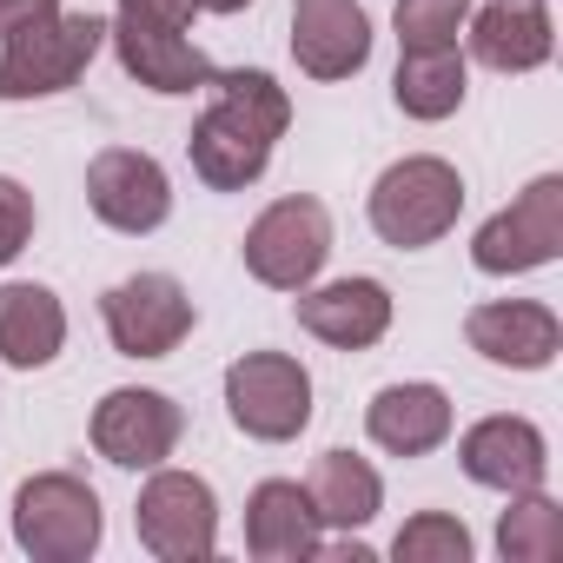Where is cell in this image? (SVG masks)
<instances>
[{
  "label": "cell",
  "mask_w": 563,
  "mask_h": 563,
  "mask_svg": "<svg viewBox=\"0 0 563 563\" xmlns=\"http://www.w3.org/2000/svg\"><path fill=\"white\" fill-rule=\"evenodd\" d=\"M199 93H206V113H199L192 133H186L192 173H199L212 192H245V186H258L265 166H272V146L286 140V126H292V93L278 87L265 67L212 74Z\"/></svg>",
  "instance_id": "obj_1"
},
{
  "label": "cell",
  "mask_w": 563,
  "mask_h": 563,
  "mask_svg": "<svg viewBox=\"0 0 563 563\" xmlns=\"http://www.w3.org/2000/svg\"><path fill=\"white\" fill-rule=\"evenodd\" d=\"M192 14L199 0H113L107 41L146 93H199L219 67L192 47Z\"/></svg>",
  "instance_id": "obj_2"
},
{
  "label": "cell",
  "mask_w": 563,
  "mask_h": 563,
  "mask_svg": "<svg viewBox=\"0 0 563 563\" xmlns=\"http://www.w3.org/2000/svg\"><path fill=\"white\" fill-rule=\"evenodd\" d=\"M107 47V21L100 14H67V8H41L27 21H14L0 34V100H47L67 93L93 54Z\"/></svg>",
  "instance_id": "obj_3"
},
{
  "label": "cell",
  "mask_w": 563,
  "mask_h": 563,
  "mask_svg": "<svg viewBox=\"0 0 563 563\" xmlns=\"http://www.w3.org/2000/svg\"><path fill=\"white\" fill-rule=\"evenodd\" d=\"M365 212H372V232H378L385 245L424 252V245H438V239L457 225V212H464V173H457L451 159H438V153L391 159V166L372 179Z\"/></svg>",
  "instance_id": "obj_4"
},
{
  "label": "cell",
  "mask_w": 563,
  "mask_h": 563,
  "mask_svg": "<svg viewBox=\"0 0 563 563\" xmlns=\"http://www.w3.org/2000/svg\"><path fill=\"white\" fill-rule=\"evenodd\" d=\"M100 537H107V510L80 471H34L14 490V543L34 563H87Z\"/></svg>",
  "instance_id": "obj_5"
},
{
  "label": "cell",
  "mask_w": 563,
  "mask_h": 563,
  "mask_svg": "<svg viewBox=\"0 0 563 563\" xmlns=\"http://www.w3.org/2000/svg\"><path fill=\"white\" fill-rule=\"evenodd\" d=\"M245 272L272 292H306L332 258V212L312 192H286L272 199L252 225H245Z\"/></svg>",
  "instance_id": "obj_6"
},
{
  "label": "cell",
  "mask_w": 563,
  "mask_h": 563,
  "mask_svg": "<svg viewBox=\"0 0 563 563\" xmlns=\"http://www.w3.org/2000/svg\"><path fill=\"white\" fill-rule=\"evenodd\" d=\"M225 411L258 444H292L312 424V372L292 352H245L225 365Z\"/></svg>",
  "instance_id": "obj_7"
},
{
  "label": "cell",
  "mask_w": 563,
  "mask_h": 563,
  "mask_svg": "<svg viewBox=\"0 0 563 563\" xmlns=\"http://www.w3.org/2000/svg\"><path fill=\"white\" fill-rule=\"evenodd\" d=\"M133 530L159 563H199L219 550V497L199 471L153 464V477L140 484V504H133Z\"/></svg>",
  "instance_id": "obj_8"
},
{
  "label": "cell",
  "mask_w": 563,
  "mask_h": 563,
  "mask_svg": "<svg viewBox=\"0 0 563 563\" xmlns=\"http://www.w3.org/2000/svg\"><path fill=\"white\" fill-rule=\"evenodd\" d=\"M563 252V173H537L504 212H490L471 239V265L490 278L537 272Z\"/></svg>",
  "instance_id": "obj_9"
},
{
  "label": "cell",
  "mask_w": 563,
  "mask_h": 563,
  "mask_svg": "<svg viewBox=\"0 0 563 563\" xmlns=\"http://www.w3.org/2000/svg\"><path fill=\"white\" fill-rule=\"evenodd\" d=\"M100 319H107V339L120 358H166L186 345L199 312H192V292L173 272H133L120 286H107Z\"/></svg>",
  "instance_id": "obj_10"
},
{
  "label": "cell",
  "mask_w": 563,
  "mask_h": 563,
  "mask_svg": "<svg viewBox=\"0 0 563 563\" xmlns=\"http://www.w3.org/2000/svg\"><path fill=\"white\" fill-rule=\"evenodd\" d=\"M93 451L120 471H153L179 451L186 438V411L166 398V391H146V385H120L93 405Z\"/></svg>",
  "instance_id": "obj_11"
},
{
  "label": "cell",
  "mask_w": 563,
  "mask_h": 563,
  "mask_svg": "<svg viewBox=\"0 0 563 563\" xmlns=\"http://www.w3.org/2000/svg\"><path fill=\"white\" fill-rule=\"evenodd\" d=\"M87 206H93L100 225H113L126 239H146V232H159L173 219V179H166V166L153 153L107 146L87 166Z\"/></svg>",
  "instance_id": "obj_12"
},
{
  "label": "cell",
  "mask_w": 563,
  "mask_h": 563,
  "mask_svg": "<svg viewBox=\"0 0 563 563\" xmlns=\"http://www.w3.org/2000/svg\"><path fill=\"white\" fill-rule=\"evenodd\" d=\"M464 339L477 358L510 365V372H543L563 352V319L543 299H490L464 312Z\"/></svg>",
  "instance_id": "obj_13"
},
{
  "label": "cell",
  "mask_w": 563,
  "mask_h": 563,
  "mask_svg": "<svg viewBox=\"0 0 563 563\" xmlns=\"http://www.w3.org/2000/svg\"><path fill=\"white\" fill-rule=\"evenodd\" d=\"M457 464H464L471 484L510 497V490H537V484L550 477V444H543V431H537L530 418L497 411V418H477V424L457 438Z\"/></svg>",
  "instance_id": "obj_14"
},
{
  "label": "cell",
  "mask_w": 563,
  "mask_h": 563,
  "mask_svg": "<svg viewBox=\"0 0 563 563\" xmlns=\"http://www.w3.org/2000/svg\"><path fill=\"white\" fill-rule=\"evenodd\" d=\"M292 60L312 80H352L372 60L365 0H292Z\"/></svg>",
  "instance_id": "obj_15"
},
{
  "label": "cell",
  "mask_w": 563,
  "mask_h": 563,
  "mask_svg": "<svg viewBox=\"0 0 563 563\" xmlns=\"http://www.w3.org/2000/svg\"><path fill=\"white\" fill-rule=\"evenodd\" d=\"M245 550L258 563H306V556L325 550V523H319L306 484H292V477L252 484V497H245Z\"/></svg>",
  "instance_id": "obj_16"
},
{
  "label": "cell",
  "mask_w": 563,
  "mask_h": 563,
  "mask_svg": "<svg viewBox=\"0 0 563 563\" xmlns=\"http://www.w3.org/2000/svg\"><path fill=\"white\" fill-rule=\"evenodd\" d=\"M299 325L332 352H372L391 332V292L378 278H332L299 292Z\"/></svg>",
  "instance_id": "obj_17"
},
{
  "label": "cell",
  "mask_w": 563,
  "mask_h": 563,
  "mask_svg": "<svg viewBox=\"0 0 563 563\" xmlns=\"http://www.w3.org/2000/svg\"><path fill=\"white\" fill-rule=\"evenodd\" d=\"M556 54V21L543 0H484L471 14V60L490 74H537Z\"/></svg>",
  "instance_id": "obj_18"
},
{
  "label": "cell",
  "mask_w": 563,
  "mask_h": 563,
  "mask_svg": "<svg viewBox=\"0 0 563 563\" xmlns=\"http://www.w3.org/2000/svg\"><path fill=\"white\" fill-rule=\"evenodd\" d=\"M451 398L444 385H424V378H405V385H385L372 405H365V431L378 451L391 457H431L438 444H451Z\"/></svg>",
  "instance_id": "obj_19"
},
{
  "label": "cell",
  "mask_w": 563,
  "mask_h": 563,
  "mask_svg": "<svg viewBox=\"0 0 563 563\" xmlns=\"http://www.w3.org/2000/svg\"><path fill=\"white\" fill-rule=\"evenodd\" d=\"M60 345H67V306L47 286H34V278L0 286V365L41 372L60 358Z\"/></svg>",
  "instance_id": "obj_20"
},
{
  "label": "cell",
  "mask_w": 563,
  "mask_h": 563,
  "mask_svg": "<svg viewBox=\"0 0 563 563\" xmlns=\"http://www.w3.org/2000/svg\"><path fill=\"white\" fill-rule=\"evenodd\" d=\"M306 497H312V510H319L325 530H345L352 537V530H365L385 510V477L358 451H325L312 464V477H306Z\"/></svg>",
  "instance_id": "obj_21"
},
{
  "label": "cell",
  "mask_w": 563,
  "mask_h": 563,
  "mask_svg": "<svg viewBox=\"0 0 563 563\" xmlns=\"http://www.w3.org/2000/svg\"><path fill=\"white\" fill-rule=\"evenodd\" d=\"M471 93V60L457 47H398L391 100L405 120H451Z\"/></svg>",
  "instance_id": "obj_22"
},
{
  "label": "cell",
  "mask_w": 563,
  "mask_h": 563,
  "mask_svg": "<svg viewBox=\"0 0 563 563\" xmlns=\"http://www.w3.org/2000/svg\"><path fill=\"white\" fill-rule=\"evenodd\" d=\"M497 550L510 563H550L563 550V504L537 484V490H510L504 517H497Z\"/></svg>",
  "instance_id": "obj_23"
},
{
  "label": "cell",
  "mask_w": 563,
  "mask_h": 563,
  "mask_svg": "<svg viewBox=\"0 0 563 563\" xmlns=\"http://www.w3.org/2000/svg\"><path fill=\"white\" fill-rule=\"evenodd\" d=\"M391 556L398 563H471V530L451 510H418L391 537Z\"/></svg>",
  "instance_id": "obj_24"
},
{
  "label": "cell",
  "mask_w": 563,
  "mask_h": 563,
  "mask_svg": "<svg viewBox=\"0 0 563 563\" xmlns=\"http://www.w3.org/2000/svg\"><path fill=\"white\" fill-rule=\"evenodd\" d=\"M464 21H471V0H398L391 8L398 47H457Z\"/></svg>",
  "instance_id": "obj_25"
},
{
  "label": "cell",
  "mask_w": 563,
  "mask_h": 563,
  "mask_svg": "<svg viewBox=\"0 0 563 563\" xmlns=\"http://www.w3.org/2000/svg\"><path fill=\"white\" fill-rule=\"evenodd\" d=\"M34 239V192L0 173V265H14Z\"/></svg>",
  "instance_id": "obj_26"
},
{
  "label": "cell",
  "mask_w": 563,
  "mask_h": 563,
  "mask_svg": "<svg viewBox=\"0 0 563 563\" xmlns=\"http://www.w3.org/2000/svg\"><path fill=\"white\" fill-rule=\"evenodd\" d=\"M41 8H60V0H0V34L14 21H27V14H41Z\"/></svg>",
  "instance_id": "obj_27"
},
{
  "label": "cell",
  "mask_w": 563,
  "mask_h": 563,
  "mask_svg": "<svg viewBox=\"0 0 563 563\" xmlns=\"http://www.w3.org/2000/svg\"><path fill=\"white\" fill-rule=\"evenodd\" d=\"M252 0H199V14H245Z\"/></svg>",
  "instance_id": "obj_28"
}]
</instances>
